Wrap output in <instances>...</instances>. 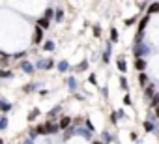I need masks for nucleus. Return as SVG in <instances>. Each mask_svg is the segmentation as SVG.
Masks as SVG:
<instances>
[{
  "mask_svg": "<svg viewBox=\"0 0 159 144\" xmlns=\"http://www.w3.org/2000/svg\"><path fill=\"white\" fill-rule=\"evenodd\" d=\"M92 144H105V142H101V140H94Z\"/></svg>",
  "mask_w": 159,
  "mask_h": 144,
  "instance_id": "35",
  "label": "nucleus"
},
{
  "mask_svg": "<svg viewBox=\"0 0 159 144\" xmlns=\"http://www.w3.org/2000/svg\"><path fill=\"white\" fill-rule=\"evenodd\" d=\"M32 90H34V84H26V86H23V92H25V94H30Z\"/></svg>",
  "mask_w": 159,
  "mask_h": 144,
  "instance_id": "26",
  "label": "nucleus"
},
{
  "mask_svg": "<svg viewBox=\"0 0 159 144\" xmlns=\"http://www.w3.org/2000/svg\"><path fill=\"white\" fill-rule=\"evenodd\" d=\"M23 56H26V51H25V52H17V54H13V60H19V58H23Z\"/></svg>",
  "mask_w": 159,
  "mask_h": 144,
  "instance_id": "31",
  "label": "nucleus"
},
{
  "mask_svg": "<svg viewBox=\"0 0 159 144\" xmlns=\"http://www.w3.org/2000/svg\"><path fill=\"white\" fill-rule=\"evenodd\" d=\"M0 77H2V79H11L13 73H11V71H8V69H2V67H0Z\"/></svg>",
  "mask_w": 159,
  "mask_h": 144,
  "instance_id": "12",
  "label": "nucleus"
},
{
  "mask_svg": "<svg viewBox=\"0 0 159 144\" xmlns=\"http://www.w3.org/2000/svg\"><path fill=\"white\" fill-rule=\"evenodd\" d=\"M38 114H39V109H34V110H32V112H30V114H28V122H34V120H36V116H38Z\"/></svg>",
  "mask_w": 159,
  "mask_h": 144,
  "instance_id": "18",
  "label": "nucleus"
},
{
  "mask_svg": "<svg viewBox=\"0 0 159 144\" xmlns=\"http://www.w3.org/2000/svg\"><path fill=\"white\" fill-rule=\"evenodd\" d=\"M146 65H148V64H146V60H144V58H137V60H135V69H139L140 73H144Z\"/></svg>",
  "mask_w": 159,
  "mask_h": 144,
  "instance_id": "6",
  "label": "nucleus"
},
{
  "mask_svg": "<svg viewBox=\"0 0 159 144\" xmlns=\"http://www.w3.org/2000/svg\"><path fill=\"white\" fill-rule=\"evenodd\" d=\"M103 140H105V142H111V140H112V137L109 135V131H103Z\"/></svg>",
  "mask_w": 159,
  "mask_h": 144,
  "instance_id": "28",
  "label": "nucleus"
},
{
  "mask_svg": "<svg viewBox=\"0 0 159 144\" xmlns=\"http://www.w3.org/2000/svg\"><path fill=\"white\" fill-rule=\"evenodd\" d=\"M94 36H96V38L101 36V26H99V25H94Z\"/></svg>",
  "mask_w": 159,
  "mask_h": 144,
  "instance_id": "24",
  "label": "nucleus"
},
{
  "mask_svg": "<svg viewBox=\"0 0 159 144\" xmlns=\"http://www.w3.org/2000/svg\"><path fill=\"white\" fill-rule=\"evenodd\" d=\"M0 144H4V140H2V138H0Z\"/></svg>",
  "mask_w": 159,
  "mask_h": 144,
  "instance_id": "37",
  "label": "nucleus"
},
{
  "mask_svg": "<svg viewBox=\"0 0 159 144\" xmlns=\"http://www.w3.org/2000/svg\"><path fill=\"white\" fill-rule=\"evenodd\" d=\"M155 94H157V92H155V86H153V84H148V86L144 88V96H146L148 99H152Z\"/></svg>",
  "mask_w": 159,
  "mask_h": 144,
  "instance_id": "7",
  "label": "nucleus"
},
{
  "mask_svg": "<svg viewBox=\"0 0 159 144\" xmlns=\"http://www.w3.org/2000/svg\"><path fill=\"white\" fill-rule=\"evenodd\" d=\"M116 65H118V69L122 71V73H125V71H127V65H125L124 56H118V58H116Z\"/></svg>",
  "mask_w": 159,
  "mask_h": 144,
  "instance_id": "8",
  "label": "nucleus"
},
{
  "mask_svg": "<svg viewBox=\"0 0 159 144\" xmlns=\"http://www.w3.org/2000/svg\"><path fill=\"white\" fill-rule=\"evenodd\" d=\"M131 103H133V99H131V96H129V94H125V96H124V105H127V107H129Z\"/></svg>",
  "mask_w": 159,
  "mask_h": 144,
  "instance_id": "25",
  "label": "nucleus"
},
{
  "mask_svg": "<svg viewBox=\"0 0 159 144\" xmlns=\"http://www.w3.org/2000/svg\"><path fill=\"white\" fill-rule=\"evenodd\" d=\"M21 69H23V71H26V73H32V71H34L32 64H28L26 60H25V62H21Z\"/></svg>",
  "mask_w": 159,
  "mask_h": 144,
  "instance_id": "11",
  "label": "nucleus"
},
{
  "mask_svg": "<svg viewBox=\"0 0 159 144\" xmlns=\"http://www.w3.org/2000/svg\"><path fill=\"white\" fill-rule=\"evenodd\" d=\"M120 86H122V90H129V84H127V79L125 77L120 79Z\"/></svg>",
  "mask_w": 159,
  "mask_h": 144,
  "instance_id": "21",
  "label": "nucleus"
},
{
  "mask_svg": "<svg viewBox=\"0 0 159 144\" xmlns=\"http://www.w3.org/2000/svg\"><path fill=\"white\" fill-rule=\"evenodd\" d=\"M58 69H60V71H66V69H67V62H60Z\"/></svg>",
  "mask_w": 159,
  "mask_h": 144,
  "instance_id": "32",
  "label": "nucleus"
},
{
  "mask_svg": "<svg viewBox=\"0 0 159 144\" xmlns=\"http://www.w3.org/2000/svg\"><path fill=\"white\" fill-rule=\"evenodd\" d=\"M41 41H43V30H41L39 26H36V28H34V38H32V45L38 47Z\"/></svg>",
  "mask_w": 159,
  "mask_h": 144,
  "instance_id": "2",
  "label": "nucleus"
},
{
  "mask_svg": "<svg viewBox=\"0 0 159 144\" xmlns=\"http://www.w3.org/2000/svg\"><path fill=\"white\" fill-rule=\"evenodd\" d=\"M38 26H41V30H45V28H49V21L47 19H38Z\"/></svg>",
  "mask_w": 159,
  "mask_h": 144,
  "instance_id": "14",
  "label": "nucleus"
},
{
  "mask_svg": "<svg viewBox=\"0 0 159 144\" xmlns=\"http://www.w3.org/2000/svg\"><path fill=\"white\" fill-rule=\"evenodd\" d=\"M159 11V2H155V4H152L150 8H148V15H152V13H157Z\"/></svg>",
  "mask_w": 159,
  "mask_h": 144,
  "instance_id": "15",
  "label": "nucleus"
},
{
  "mask_svg": "<svg viewBox=\"0 0 159 144\" xmlns=\"http://www.w3.org/2000/svg\"><path fill=\"white\" fill-rule=\"evenodd\" d=\"M73 124V120L69 116H60V122H58V127L60 129H69V125Z\"/></svg>",
  "mask_w": 159,
  "mask_h": 144,
  "instance_id": "4",
  "label": "nucleus"
},
{
  "mask_svg": "<svg viewBox=\"0 0 159 144\" xmlns=\"http://www.w3.org/2000/svg\"><path fill=\"white\" fill-rule=\"evenodd\" d=\"M155 114H157V118H159V107H155Z\"/></svg>",
  "mask_w": 159,
  "mask_h": 144,
  "instance_id": "36",
  "label": "nucleus"
},
{
  "mask_svg": "<svg viewBox=\"0 0 159 144\" xmlns=\"http://www.w3.org/2000/svg\"><path fill=\"white\" fill-rule=\"evenodd\" d=\"M52 17H54V11H52L51 8H47V10H45V17H43V19H47V21H49V19H52Z\"/></svg>",
  "mask_w": 159,
  "mask_h": 144,
  "instance_id": "19",
  "label": "nucleus"
},
{
  "mask_svg": "<svg viewBox=\"0 0 159 144\" xmlns=\"http://www.w3.org/2000/svg\"><path fill=\"white\" fill-rule=\"evenodd\" d=\"M148 81H150V79H148V75H146V73H139V83H140V86H142V88H146V86H148Z\"/></svg>",
  "mask_w": 159,
  "mask_h": 144,
  "instance_id": "10",
  "label": "nucleus"
},
{
  "mask_svg": "<svg viewBox=\"0 0 159 144\" xmlns=\"http://www.w3.org/2000/svg\"><path fill=\"white\" fill-rule=\"evenodd\" d=\"M116 116H118V112H111V124H116V122H118Z\"/></svg>",
  "mask_w": 159,
  "mask_h": 144,
  "instance_id": "30",
  "label": "nucleus"
},
{
  "mask_svg": "<svg viewBox=\"0 0 159 144\" xmlns=\"http://www.w3.org/2000/svg\"><path fill=\"white\" fill-rule=\"evenodd\" d=\"M144 129L146 131H153V124L152 122H144Z\"/></svg>",
  "mask_w": 159,
  "mask_h": 144,
  "instance_id": "27",
  "label": "nucleus"
},
{
  "mask_svg": "<svg viewBox=\"0 0 159 144\" xmlns=\"http://www.w3.org/2000/svg\"><path fill=\"white\" fill-rule=\"evenodd\" d=\"M43 49H45V51H54V41H45Z\"/></svg>",
  "mask_w": 159,
  "mask_h": 144,
  "instance_id": "20",
  "label": "nucleus"
},
{
  "mask_svg": "<svg viewBox=\"0 0 159 144\" xmlns=\"http://www.w3.org/2000/svg\"><path fill=\"white\" fill-rule=\"evenodd\" d=\"M86 67H88V62H86V60L79 64V69H81V71H83V69H86Z\"/></svg>",
  "mask_w": 159,
  "mask_h": 144,
  "instance_id": "33",
  "label": "nucleus"
},
{
  "mask_svg": "<svg viewBox=\"0 0 159 144\" xmlns=\"http://www.w3.org/2000/svg\"><path fill=\"white\" fill-rule=\"evenodd\" d=\"M8 62H10V56L4 54V52H0V64H2V65H8Z\"/></svg>",
  "mask_w": 159,
  "mask_h": 144,
  "instance_id": "16",
  "label": "nucleus"
},
{
  "mask_svg": "<svg viewBox=\"0 0 159 144\" xmlns=\"http://www.w3.org/2000/svg\"><path fill=\"white\" fill-rule=\"evenodd\" d=\"M135 21H137V17H131V19H125L124 23H125V26H131V25H133Z\"/></svg>",
  "mask_w": 159,
  "mask_h": 144,
  "instance_id": "29",
  "label": "nucleus"
},
{
  "mask_svg": "<svg viewBox=\"0 0 159 144\" xmlns=\"http://www.w3.org/2000/svg\"><path fill=\"white\" fill-rule=\"evenodd\" d=\"M38 135H47V131H45V124H39V125H36V127L30 131V137H38Z\"/></svg>",
  "mask_w": 159,
  "mask_h": 144,
  "instance_id": "5",
  "label": "nucleus"
},
{
  "mask_svg": "<svg viewBox=\"0 0 159 144\" xmlns=\"http://www.w3.org/2000/svg\"><path fill=\"white\" fill-rule=\"evenodd\" d=\"M88 81H90L92 84H96V83H98V79H96V75H90V77H88Z\"/></svg>",
  "mask_w": 159,
  "mask_h": 144,
  "instance_id": "34",
  "label": "nucleus"
},
{
  "mask_svg": "<svg viewBox=\"0 0 159 144\" xmlns=\"http://www.w3.org/2000/svg\"><path fill=\"white\" fill-rule=\"evenodd\" d=\"M148 19H150V15H144V17L140 19V23H139V28H137V39H140V38H142V34H144V28H146V25H148Z\"/></svg>",
  "mask_w": 159,
  "mask_h": 144,
  "instance_id": "1",
  "label": "nucleus"
},
{
  "mask_svg": "<svg viewBox=\"0 0 159 144\" xmlns=\"http://www.w3.org/2000/svg\"><path fill=\"white\" fill-rule=\"evenodd\" d=\"M6 127H8V118L2 116V118H0V129H6Z\"/></svg>",
  "mask_w": 159,
  "mask_h": 144,
  "instance_id": "23",
  "label": "nucleus"
},
{
  "mask_svg": "<svg viewBox=\"0 0 159 144\" xmlns=\"http://www.w3.org/2000/svg\"><path fill=\"white\" fill-rule=\"evenodd\" d=\"M111 39H112V41H114V43H116V41H118V30H116V28H114V26H112V28H111Z\"/></svg>",
  "mask_w": 159,
  "mask_h": 144,
  "instance_id": "17",
  "label": "nucleus"
},
{
  "mask_svg": "<svg viewBox=\"0 0 159 144\" xmlns=\"http://www.w3.org/2000/svg\"><path fill=\"white\" fill-rule=\"evenodd\" d=\"M45 131H47V135H56V133L60 131V127H58V124L45 122Z\"/></svg>",
  "mask_w": 159,
  "mask_h": 144,
  "instance_id": "3",
  "label": "nucleus"
},
{
  "mask_svg": "<svg viewBox=\"0 0 159 144\" xmlns=\"http://www.w3.org/2000/svg\"><path fill=\"white\" fill-rule=\"evenodd\" d=\"M54 13H56V15H54V21H56V23H62V21H64V11H62V10H56Z\"/></svg>",
  "mask_w": 159,
  "mask_h": 144,
  "instance_id": "13",
  "label": "nucleus"
},
{
  "mask_svg": "<svg viewBox=\"0 0 159 144\" xmlns=\"http://www.w3.org/2000/svg\"><path fill=\"white\" fill-rule=\"evenodd\" d=\"M13 107H11V103H8L6 99H0V110H2V112H10Z\"/></svg>",
  "mask_w": 159,
  "mask_h": 144,
  "instance_id": "9",
  "label": "nucleus"
},
{
  "mask_svg": "<svg viewBox=\"0 0 159 144\" xmlns=\"http://www.w3.org/2000/svg\"><path fill=\"white\" fill-rule=\"evenodd\" d=\"M150 105H152V107H159V92L152 97V103H150Z\"/></svg>",
  "mask_w": 159,
  "mask_h": 144,
  "instance_id": "22",
  "label": "nucleus"
}]
</instances>
